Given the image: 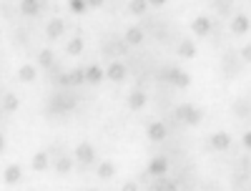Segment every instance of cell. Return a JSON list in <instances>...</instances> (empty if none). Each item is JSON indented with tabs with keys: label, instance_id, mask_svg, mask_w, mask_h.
I'll return each instance as SVG.
<instances>
[{
	"label": "cell",
	"instance_id": "cell-1",
	"mask_svg": "<svg viewBox=\"0 0 251 191\" xmlns=\"http://www.w3.org/2000/svg\"><path fill=\"white\" fill-rule=\"evenodd\" d=\"M73 106H75V98H71V96H66V93H58V96L50 101V111H55V113H68V111H73Z\"/></svg>",
	"mask_w": 251,
	"mask_h": 191
},
{
	"label": "cell",
	"instance_id": "cell-2",
	"mask_svg": "<svg viewBox=\"0 0 251 191\" xmlns=\"http://www.w3.org/2000/svg\"><path fill=\"white\" fill-rule=\"evenodd\" d=\"M163 76L169 78V81L174 83V86H178V88H188V86H191V76L183 73L181 68H169Z\"/></svg>",
	"mask_w": 251,
	"mask_h": 191
},
{
	"label": "cell",
	"instance_id": "cell-3",
	"mask_svg": "<svg viewBox=\"0 0 251 191\" xmlns=\"http://www.w3.org/2000/svg\"><path fill=\"white\" fill-rule=\"evenodd\" d=\"M75 161H80V164H93L96 161V151H93V146L91 143H78L75 146Z\"/></svg>",
	"mask_w": 251,
	"mask_h": 191
},
{
	"label": "cell",
	"instance_id": "cell-4",
	"mask_svg": "<svg viewBox=\"0 0 251 191\" xmlns=\"http://www.w3.org/2000/svg\"><path fill=\"white\" fill-rule=\"evenodd\" d=\"M166 171H169V161H166L163 156H156V159H151L149 161V176H163Z\"/></svg>",
	"mask_w": 251,
	"mask_h": 191
},
{
	"label": "cell",
	"instance_id": "cell-5",
	"mask_svg": "<svg viewBox=\"0 0 251 191\" xmlns=\"http://www.w3.org/2000/svg\"><path fill=\"white\" fill-rule=\"evenodd\" d=\"M249 28H251V20H249V15H244V13L234 15V20H231V33H236V35H244Z\"/></svg>",
	"mask_w": 251,
	"mask_h": 191
},
{
	"label": "cell",
	"instance_id": "cell-6",
	"mask_svg": "<svg viewBox=\"0 0 251 191\" xmlns=\"http://www.w3.org/2000/svg\"><path fill=\"white\" fill-rule=\"evenodd\" d=\"M106 76H108V78H111L113 83H121V81L126 78V66H123L121 60H113L111 66L106 68Z\"/></svg>",
	"mask_w": 251,
	"mask_h": 191
},
{
	"label": "cell",
	"instance_id": "cell-7",
	"mask_svg": "<svg viewBox=\"0 0 251 191\" xmlns=\"http://www.w3.org/2000/svg\"><path fill=\"white\" fill-rule=\"evenodd\" d=\"M63 30H66V23H63L60 18H53L50 23H48V28H46V35H48L50 40H58V38L63 35Z\"/></svg>",
	"mask_w": 251,
	"mask_h": 191
},
{
	"label": "cell",
	"instance_id": "cell-8",
	"mask_svg": "<svg viewBox=\"0 0 251 191\" xmlns=\"http://www.w3.org/2000/svg\"><path fill=\"white\" fill-rule=\"evenodd\" d=\"M191 30H194L196 35H208V33H211V20H208L206 15L196 18L194 23H191Z\"/></svg>",
	"mask_w": 251,
	"mask_h": 191
},
{
	"label": "cell",
	"instance_id": "cell-9",
	"mask_svg": "<svg viewBox=\"0 0 251 191\" xmlns=\"http://www.w3.org/2000/svg\"><path fill=\"white\" fill-rule=\"evenodd\" d=\"M20 176H23V168H20L18 164H10L5 168V174H3V184H18Z\"/></svg>",
	"mask_w": 251,
	"mask_h": 191
},
{
	"label": "cell",
	"instance_id": "cell-10",
	"mask_svg": "<svg viewBox=\"0 0 251 191\" xmlns=\"http://www.w3.org/2000/svg\"><path fill=\"white\" fill-rule=\"evenodd\" d=\"M211 146L216 148V151H226V148L231 146V136L224 134V131H219V134H214V136H211Z\"/></svg>",
	"mask_w": 251,
	"mask_h": 191
},
{
	"label": "cell",
	"instance_id": "cell-11",
	"mask_svg": "<svg viewBox=\"0 0 251 191\" xmlns=\"http://www.w3.org/2000/svg\"><path fill=\"white\" fill-rule=\"evenodd\" d=\"M146 106V93L143 91H131V96H128V109L131 111H141Z\"/></svg>",
	"mask_w": 251,
	"mask_h": 191
},
{
	"label": "cell",
	"instance_id": "cell-12",
	"mask_svg": "<svg viewBox=\"0 0 251 191\" xmlns=\"http://www.w3.org/2000/svg\"><path fill=\"white\" fill-rule=\"evenodd\" d=\"M103 76H106V73H103L100 66H88V68H86V78H88L91 86H98V83L103 81Z\"/></svg>",
	"mask_w": 251,
	"mask_h": 191
},
{
	"label": "cell",
	"instance_id": "cell-13",
	"mask_svg": "<svg viewBox=\"0 0 251 191\" xmlns=\"http://www.w3.org/2000/svg\"><path fill=\"white\" fill-rule=\"evenodd\" d=\"M20 13L23 15H38L40 13V0H20Z\"/></svg>",
	"mask_w": 251,
	"mask_h": 191
},
{
	"label": "cell",
	"instance_id": "cell-14",
	"mask_svg": "<svg viewBox=\"0 0 251 191\" xmlns=\"http://www.w3.org/2000/svg\"><path fill=\"white\" fill-rule=\"evenodd\" d=\"M149 138H151V141H156V143H158V141H163V138H166V126H163V123H158V121H156V123H151V126H149Z\"/></svg>",
	"mask_w": 251,
	"mask_h": 191
},
{
	"label": "cell",
	"instance_id": "cell-15",
	"mask_svg": "<svg viewBox=\"0 0 251 191\" xmlns=\"http://www.w3.org/2000/svg\"><path fill=\"white\" fill-rule=\"evenodd\" d=\"M126 43H128V46H141L143 43L141 28H128V30H126Z\"/></svg>",
	"mask_w": 251,
	"mask_h": 191
},
{
	"label": "cell",
	"instance_id": "cell-16",
	"mask_svg": "<svg viewBox=\"0 0 251 191\" xmlns=\"http://www.w3.org/2000/svg\"><path fill=\"white\" fill-rule=\"evenodd\" d=\"M98 176H100L103 181H108V179H113V176H116V166H113L111 161H103V164L98 166Z\"/></svg>",
	"mask_w": 251,
	"mask_h": 191
},
{
	"label": "cell",
	"instance_id": "cell-17",
	"mask_svg": "<svg viewBox=\"0 0 251 191\" xmlns=\"http://www.w3.org/2000/svg\"><path fill=\"white\" fill-rule=\"evenodd\" d=\"M178 55H181V58H196V46L191 43V40H181Z\"/></svg>",
	"mask_w": 251,
	"mask_h": 191
},
{
	"label": "cell",
	"instance_id": "cell-18",
	"mask_svg": "<svg viewBox=\"0 0 251 191\" xmlns=\"http://www.w3.org/2000/svg\"><path fill=\"white\" fill-rule=\"evenodd\" d=\"M201 118H203V111H199L196 106H191V109H188V116H186V126H199Z\"/></svg>",
	"mask_w": 251,
	"mask_h": 191
},
{
	"label": "cell",
	"instance_id": "cell-19",
	"mask_svg": "<svg viewBox=\"0 0 251 191\" xmlns=\"http://www.w3.org/2000/svg\"><path fill=\"white\" fill-rule=\"evenodd\" d=\"M53 51L50 48H43V51H40V55H38V66H43V68H50L53 66Z\"/></svg>",
	"mask_w": 251,
	"mask_h": 191
},
{
	"label": "cell",
	"instance_id": "cell-20",
	"mask_svg": "<svg viewBox=\"0 0 251 191\" xmlns=\"http://www.w3.org/2000/svg\"><path fill=\"white\" fill-rule=\"evenodd\" d=\"M33 168H35V171H46V168H48V154L46 151H40V154L33 156Z\"/></svg>",
	"mask_w": 251,
	"mask_h": 191
},
{
	"label": "cell",
	"instance_id": "cell-21",
	"mask_svg": "<svg viewBox=\"0 0 251 191\" xmlns=\"http://www.w3.org/2000/svg\"><path fill=\"white\" fill-rule=\"evenodd\" d=\"M18 78L23 81V83H30V81H35V66H20V71H18Z\"/></svg>",
	"mask_w": 251,
	"mask_h": 191
},
{
	"label": "cell",
	"instance_id": "cell-22",
	"mask_svg": "<svg viewBox=\"0 0 251 191\" xmlns=\"http://www.w3.org/2000/svg\"><path fill=\"white\" fill-rule=\"evenodd\" d=\"M68 8H71V13L80 15V13H86L91 5H88V0H68Z\"/></svg>",
	"mask_w": 251,
	"mask_h": 191
},
{
	"label": "cell",
	"instance_id": "cell-23",
	"mask_svg": "<svg viewBox=\"0 0 251 191\" xmlns=\"http://www.w3.org/2000/svg\"><path fill=\"white\" fill-rule=\"evenodd\" d=\"M18 106H20V98H18L15 93H5V98H3V109H5V111H18Z\"/></svg>",
	"mask_w": 251,
	"mask_h": 191
},
{
	"label": "cell",
	"instance_id": "cell-24",
	"mask_svg": "<svg viewBox=\"0 0 251 191\" xmlns=\"http://www.w3.org/2000/svg\"><path fill=\"white\" fill-rule=\"evenodd\" d=\"M71 81H73V86H83V83H88L86 68H73V71H71Z\"/></svg>",
	"mask_w": 251,
	"mask_h": 191
},
{
	"label": "cell",
	"instance_id": "cell-25",
	"mask_svg": "<svg viewBox=\"0 0 251 191\" xmlns=\"http://www.w3.org/2000/svg\"><path fill=\"white\" fill-rule=\"evenodd\" d=\"M66 51H68V55H80V53H83V38H80V35H75V38L71 40V43H68V48H66Z\"/></svg>",
	"mask_w": 251,
	"mask_h": 191
},
{
	"label": "cell",
	"instance_id": "cell-26",
	"mask_svg": "<svg viewBox=\"0 0 251 191\" xmlns=\"http://www.w3.org/2000/svg\"><path fill=\"white\" fill-rule=\"evenodd\" d=\"M178 186H181L178 181H163V179L158 176V181H156V184H153L151 189H158V191H176Z\"/></svg>",
	"mask_w": 251,
	"mask_h": 191
},
{
	"label": "cell",
	"instance_id": "cell-27",
	"mask_svg": "<svg viewBox=\"0 0 251 191\" xmlns=\"http://www.w3.org/2000/svg\"><path fill=\"white\" fill-rule=\"evenodd\" d=\"M146 8H149V0H131V5H128V10L133 15H143Z\"/></svg>",
	"mask_w": 251,
	"mask_h": 191
},
{
	"label": "cell",
	"instance_id": "cell-28",
	"mask_svg": "<svg viewBox=\"0 0 251 191\" xmlns=\"http://www.w3.org/2000/svg\"><path fill=\"white\" fill-rule=\"evenodd\" d=\"M71 168H73V161H71L68 156H63V159L55 161V171H58V174H68Z\"/></svg>",
	"mask_w": 251,
	"mask_h": 191
},
{
	"label": "cell",
	"instance_id": "cell-29",
	"mask_svg": "<svg viewBox=\"0 0 251 191\" xmlns=\"http://www.w3.org/2000/svg\"><path fill=\"white\" fill-rule=\"evenodd\" d=\"M188 109H191V106H188V103H183V106H178V109H176V121H181V123H186V116H188Z\"/></svg>",
	"mask_w": 251,
	"mask_h": 191
},
{
	"label": "cell",
	"instance_id": "cell-30",
	"mask_svg": "<svg viewBox=\"0 0 251 191\" xmlns=\"http://www.w3.org/2000/svg\"><path fill=\"white\" fill-rule=\"evenodd\" d=\"M58 86H63V88H66V86H73V81H71V73H63V76L58 78Z\"/></svg>",
	"mask_w": 251,
	"mask_h": 191
},
{
	"label": "cell",
	"instance_id": "cell-31",
	"mask_svg": "<svg viewBox=\"0 0 251 191\" xmlns=\"http://www.w3.org/2000/svg\"><path fill=\"white\" fill-rule=\"evenodd\" d=\"M241 58H244V60H246V63H251V43H249V46H244V48H241Z\"/></svg>",
	"mask_w": 251,
	"mask_h": 191
},
{
	"label": "cell",
	"instance_id": "cell-32",
	"mask_svg": "<svg viewBox=\"0 0 251 191\" xmlns=\"http://www.w3.org/2000/svg\"><path fill=\"white\" fill-rule=\"evenodd\" d=\"M121 189H123V191H136V189H138V184H136V181H126Z\"/></svg>",
	"mask_w": 251,
	"mask_h": 191
},
{
	"label": "cell",
	"instance_id": "cell-33",
	"mask_svg": "<svg viewBox=\"0 0 251 191\" xmlns=\"http://www.w3.org/2000/svg\"><path fill=\"white\" fill-rule=\"evenodd\" d=\"M244 146L251 151V131H246V134H244Z\"/></svg>",
	"mask_w": 251,
	"mask_h": 191
},
{
	"label": "cell",
	"instance_id": "cell-34",
	"mask_svg": "<svg viewBox=\"0 0 251 191\" xmlns=\"http://www.w3.org/2000/svg\"><path fill=\"white\" fill-rule=\"evenodd\" d=\"M103 3H106V0H88L91 8H103Z\"/></svg>",
	"mask_w": 251,
	"mask_h": 191
},
{
	"label": "cell",
	"instance_id": "cell-35",
	"mask_svg": "<svg viewBox=\"0 0 251 191\" xmlns=\"http://www.w3.org/2000/svg\"><path fill=\"white\" fill-rule=\"evenodd\" d=\"M149 5H153V8H161V5H166V0H149Z\"/></svg>",
	"mask_w": 251,
	"mask_h": 191
}]
</instances>
